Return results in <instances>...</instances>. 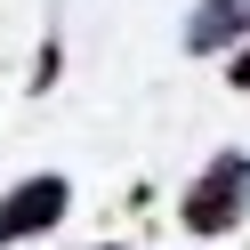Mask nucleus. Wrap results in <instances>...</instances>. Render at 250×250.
<instances>
[{
  "label": "nucleus",
  "instance_id": "nucleus-1",
  "mask_svg": "<svg viewBox=\"0 0 250 250\" xmlns=\"http://www.w3.org/2000/svg\"><path fill=\"white\" fill-rule=\"evenodd\" d=\"M178 218H186V234H194V242L234 234V226L250 218V153H210V169L186 186Z\"/></svg>",
  "mask_w": 250,
  "mask_h": 250
},
{
  "label": "nucleus",
  "instance_id": "nucleus-2",
  "mask_svg": "<svg viewBox=\"0 0 250 250\" xmlns=\"http://www.w3.org/2000/svg\"><path fill=\"white\" fill-rule=\"evenodd\" d=\"M65 210H73V186L57 178V169L8 186V194H0V250H17V242H33V234L65 226Z\"/></svg>",
  "mask_w": 250,
  "mask_h": 250
},
{
  "label": "nucleus",
  "instance_id": "nucleus-3",
  "mask_svg": "<svg viewBox=\"0 0 250 250\" xmlns=\"http://www.w3.org/2000/svg\"><path fill=\"white\" fill-rule=\"evenodd\" d=\"M242 33H250V0H194V17H186V49L194 57H226Z\"/></svg>",
  "mask_w": 250,
  "mask_h": 250
},
{
  "label": "nucleus",
  "instance_id": "nucleus-4",
  "mask_svg": "<svg viewBox=\"0 0 250 250\" xmlns=\"http://www.w3.org/2000/svg\"><path fill=\"white\" fill-rule=\"evenodd\" d=\"M57 73H65V49H57V41H49V49H41V65H33V89H41V97H49V89H57Z\"/></svg>",
  "mask_w": 250,
  "mask_h": 250
},
{
  "label": "nucleus",
  "instance_id": "nucleus-5",
  "mask_svg": "<svg viewBox=\"0 0 250 250\" xmlns=\"http://www.w3.org/2000/svg\"><path fill=\"white\" fill-rule=\"evenodd\" d=\"M226 81H234V89H250V33L226 49Z\"/></svg>",
  "mask_w": 250,
  "mask_h": 250
},
{
  "label": "nucleus",
  "instance_id": "nucleus-6",
  "mask_svg": "<svg viewBox=\"0 0 250 250\" xmlns=\"http://www.w3.org/2000/svg\"><path fill=\"white\" fill-rule=\"evenodd\" d=\"M89 250H121V242H89Z\"/></svg>",
  "mask_w": 250,
  "mask_h": 250
}]
</instances>
